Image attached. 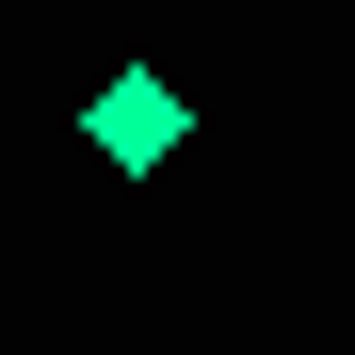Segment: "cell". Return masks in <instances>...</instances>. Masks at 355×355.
I'll return each instance as SVG.
<instances>
[{
    "label": "cell",
    "mask_w": 355,
    "mask_h": 355,
    "mask_svg": "<svg viewBox=\"0 0 355 355\" xmlns=\"http://www.w3.org/2000/svg\"><path fill=\"white\" fill-rule=\"evenodd\" d=\"M81 146L146 178V162L178 146V81H162V65H130V81H97V113H81Z\"/></svg>",
    "instance_id": "obj_1"
}]
</instances>
